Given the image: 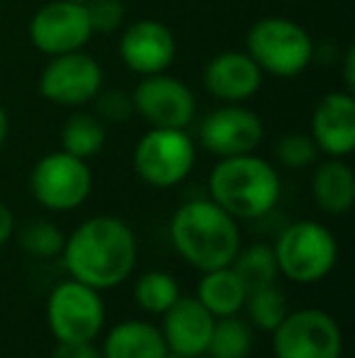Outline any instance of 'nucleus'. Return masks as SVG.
Wrapping results in <instances>:
<instances>
[{"instance_id":"f257e3e1","label":"nucleus","mask_w":355,"mask_h":358,"mask_svg":"<svg viewBox=\"0 0 355 358\" xmlns=\"http://www.w3.org/2000/svg\"><path fill=\"white\" fill-rule=\"evenodd\" d=\"M61 254L73 280L107 290L132 273L137 264V236L119 217L98 215L76 227Z\"/></svg>"},{"instance_id":"f03ea898","label":"nucleus","mask_w":355,"mask_h":358,"mask_svg":"<svg viewBox=\"0 0 355 358\" xmlns=\"http://www.w3.org/2000/svg\"><path fill=\"white\" fill-rule=\"evenodd\" d=\"M171 241L190 266L204 273L234 264L241 249V231L236 220L214 200H190L173 215Z\"/></svg>"},{"instance_id":"7ed1b4c3","label":"nucleus","mask_w":355,"mask_h":358,"mask_svg":"<svg viewBox=\"0 0 355 358\" xmlns=\"http://www.w3.org/2000/svg\"><path fill=\"white\" fill-rule=\"evenodd\" d=\"M209 200L234 220H258L280 200V176L270 161L253 154L227 156L214 164L207 180Z\"/></svg>"},{"instance_id":"20e7f679","label":"nucleus","mask_w":355,"mask_h":358,"mask_svg":"<svg viewBox=\"0 0 355 358\" xmlns=\"http://www.w3.org/2000/svg\"><path fill=\"white\" fill-rule=\"evenodd\" d=\"M314 39L297 20L270 15L251 24L246 34V54L263 73L275 78L302 76L314 62Z\"/></svg>"},{"instance_id":"39448f33","label":"nucleus","mask_w":355,"mask_h":358,"mask_svg":"<svg viewBox=\"0 0 355 358\" xmlns=\"http://www.w3.org/2000/svg\"><path fill=\"white\" fill-rule=\"evenodd\" d=\"M273 249L280 273L294 283H317L326 278L338 259L336 236L314 220L285 227Z\"/></svg>"},{"instance_id":"423d86ee","label":"nucleus","mask_w":355,"mask_h":358,"mask_svg":"<svg viewBox=\"0 0 355 358\" xmlns=\"http://www.w3.org/2000/svg\"><path fill=\"white\" fill-rule=\"evenodd\" d=\"M195 142L185 129L151 127L134 146V173L153 188H173L183 183L195 166Z\"/></svg>"},{"instance_id":"0eeeda50","label":"nucleus","mask_w":355,"mask_h":358,"mask_svg":"<svg viewBox=\"0 0 355 358\" xmlns=\"http://www.w3.org/2000/svg\"><path fill=\"white\" fill-rule=\"evenodd\" d=\"M29 188L42 208L52 213H68L88 200L93 190V173L83 159L59 149L34 164Z\"/></svg>"},{"instance_id":"6e6552de","label":"nucleus","mask_w":355,"mask_h":358,"mask_svg":"<svg viewBox=\"0 0 355 358\" xmlns=\"http://www.w3.org/2000/svg\"><path fill=\"white\" fill-rule=\"evenodd\" d=\"M275 358H341L343 334L331 315L322 310L287 312L273 329Z\"/></svg>"},{"instance_id":"1a4fd4ad","label":"nucleus","mask_w":355,"mask_h":358,"mask_svg":"<svg viewBox=\"0 0 355 358\" xmlns=\"http://www.w3.org/2000/svg\"><path fill=\"white\" fill-rule=\"evenodd\" d=\"M39 95L61 108H83L105 88V73L98 59L81 52L49 57L37 80Z\"/></svg>"},{"instance_id":"9d476101","label":"nucleus","mask_w":355,"mask_h":358,"mask_svg":"<svg viewBox=\"0 0 355 358\" xmlns=\"http://www.w3.org/2000/svg\"><path fill=\"white\" fill-rule=\"evenodd\" d=\"M132 103L134 115H139L149 127L188 129L197 113L192 88L168 71L142 76L132 90Z\"/></svg>"},{"instance_id":"9b49d317","label":"nucleus","mask_w":355,"mask_h":358,"mask_svg":"<svg viewBox=\"0 0 355 358\" xmlns=\"http://www.w3.org/2000/svg\"><path fill=\"white\" fill-rule=\"evenodd\" d=\"M47 317L59 341H93L103 331L105 305L95 287L71 278L52 290Z\"/></svg>"},{"instance_id":"f8f14e48","label":"nucleus","mask_w":355,"mask_h":358,"mask_svg":"<svg viewBox=\"0 0 355 358\" xmlns=\"http://www.w3.org/2000/svg\"><path fill=\"white\" fill-rule=\"evenodd\" d=\"M29 42L44 57H59L86 49L93 37L88 10L81 3L49 0L29 20Z\"/></svg>"},{"instance_id":"ddd939ff","label":"nucleus","mask_w":355,"mask_h":358,"mask_svg":"<svg viewBox=\"0 0 355 358\" xmlns=\"http://www.w3.org/2000/svg\"><path fill=\"white\" fill-rule=\"evenodd\" d=\"M266 137V127L258 113L243 103H219L199 122L197 139L199 146L209 154L227 159V156L253 154Z\"/></svg>"},{"instance_id":"4468645a","label":"nucleus","mask_w":355,"mask_h":358,"mask_svg":"<svg viewBox=\"0 0 355 358\" xmlns=\"http://www.w3.org/2000/svg\"><path fill=\"white\" fill-rule=\"evenodd\" d=\"M178 57L173 29L161 20H134L124 24L119 37V59L137 76L166 73Z\"/></svg>"},{"instance_id":"2eb2a0df","label":"nucleus","mask_w":355,"mask_h":358,"mask_svg":"<svg viewBox=\"0 0 355 358\" xmlns=\"http://www.w3.org/2000/svg\"><path fill=\"white\" fill-rule=\"evenodd\" d=\"M309 137L319 154L346 159L355 149V95L351 90H331L314 105Z\"/></svg>"},{"instance_id":"dca6fc26","label":"nucleus","mask_w":355,"mask_h":358,"mask_svg":"<svg viewBox=\"0 0 355 358\" xmlns=\"http://www.w3.org/2000/svg\"><path fill=\"white\" fill-rule=\"evenodd\" d=\"M266 73L246 52L214 54L202 71V85L219 103H246L263 88Z\"/></svg>"},{"instance_id":"f3484780","label":"nucleus","mask_w":355,"mask_h":358,"mask_svg":"<svg viewBox=\"0 0 355 358\" xmlns=\"http://www.w3.org/2000/svg\"><path fill=\"white\" fill-rule=\"evenodd\" d=\"M217 317L197 297H178L163 312V339L173 356L197 358L207 354Z\"/></svg>"},{"instance_id":"a211bd4d","label":"nucleus","mask_w":355,"mask_h":358,"mask_svg":"<svg viewBox=\"0 0 355 358\" xmlns=\"http://www.w3.org/2000/svg\"><path fill=\"white\" fill-rule=\"evenodd\" d=\"M161 329L142 320H127L112 327L105 339L103 358H168Z\"/></svg>"},{"instance_id":"6ab92c4d","label":"nucleus","mask_w":355,"mask_h":358,"mask_svg":"<svg viewBox=\"0 0 355 358\" xmlns=\"http://www.w3.org/2000/svg\"><path fill=\"white\" fill-rule=\"evenodd\" d=\"M314 203L326 215H346L355 203V173L343 159H331L317 166L312 176Z\"/></svg>"},{"instance_id":"aec40b11","label":"nucleus","mask_w":355,"mask_h":358,"mask_svg":"<svg viewBox=\"0 0 355 358\" xmlns=\"http://www.w3.org/2000/svg\"><path fill=\"white\" fill-rule=\"evenodd\" d=\"M246 285L236 275L232 266L227 268L204 271L202 280L197 285V300L212 312L214 317H229L239 315V310L246 302Z\"/></svg>"},{"instance_id":"412c9836","label":"nucleus","mask_w":355,"mask_h":358,"mask_svg":"<svg viewBox=\"0 0 355 358\" xmlns=\"http://www.w3.org/2000/svg\"><path fill=\"white\" fill-rule=\"evenodd\" d=\"M107 139L105 122L95 113H73L61 127V151L88 161L100 154Z\"/></svg>"},{"instance_id":"4be33fe9","label":"nucleus","mask_w":355,"mask_h":358,"mask_svg":"<svg viewBox=\"0 0 355 358\" xmlns=\"http://www.w3.org/2000/svg\"><path fill=\"white\" fill-rule=\"evenodd\" d=\"M232 268L246 285V290H258V287L273 285L278 280V259H275V249L268 244H251L246 249H239L236 259H234Z\"/></svg>"},{"instance_id":"5701e85b","label":"nucleus","mask_w":355,"mask_h":358,"mask_svg":"<svg viewBox=\"0 0 355 358\" xmlns=\"http://www.w3.org/2000/svg\"><path fill=\"white\" fill-rule=\"evenodd\" d=\"M253 349V329L246 320L236 315L214 320L212 339H209L207 354L212 358H246Z\"/></svg>"},{"instance_id":"b1692460","label":"nucleus","mask_w":355,"mask_h":358,"mask_svg":"<svg viewBox=\"0 0 355 358\" xmlns=\"http://www.w3.org/2000/svg\"><path fill=\"white\" fill-rule=\"evenodd\" d=\"M243 307L248 310V320H251V324L258 327V329H263V331H273L289 312L287 310V295H285V292L280 290L275 283L248 292Z\"/></svg>"},{"instance_id":"393cba45","label":"nucleus","mask_w":355,"mask_h":358,"mask_svg":"<svg viewBox=\"0 0 355 358\" xmlns=\"http://www.w3.org/2000/svg\"><path fill=\"white\" fill-rule=\"evenodd\" d=\"M180 297L178 280L171 273L163 271H151L144 273L134 285V300L142 310L153 312V315H163L168 307Z\"/></svg>"},{"instance_id":"a878e982","label":"nucleus","mask_w":355,"mask_h":358,"mask_svg":"<svg viewBox=\"0 0 355 358\" xmlns=\"http://www.w3.org/2000/svg\"><path fill=\"white\" fill-rule=\"evenodd\" d=\"M17 241L27 254L37 256V259H52V256H59L63 251L66 236L54 222L32 220L20 229Z\"/></svg>"},{"instance_id":"bb28decb","label":"nucleus","mask_w":355,"mask_h":358,"mask_svg":"<svg viewBox=\"0 0 355 358\" xmlns=\"http://www.w3.org/2000/svg\"><path fill=\"white\" fill-rule=\"evenodd\" d=\"M275 159L278 164H282L285 169H309L317 164L319 149L314 144V139L304 132H287L275 142Z\"/></svg>"},{"instance_id":"cd10ccee","label":"nucleus","mask_w":355,"mask_h":358,"mask_svg":"<svg viewBox=\"0 0 355 358\" xmlns=\"http://www.w3.org/2000/svg\"><path fill=\"white\" fill-rule=\"evenodd\" d=\"M95 115L103 120L105 124H122L134 117V103L132 93H122V90L103 88L93 100Z\"/></svg>"},{"instance_id":"c85d7f7f","label":"nucleus","mask_w":355,"mask_h":358,"mask_svg":"<svg viewBox=\"0 0 355 358\" xmlns=\"http://www.w3.org/2000/svg\"><path fill=\"white\" fill-rule=\"evenodd\" d=\"M88 20L93 34H112L122 29L127 10H124L122 0H88L86 3Z\"/></svg>"},{"instance_id":"c756f323","label":"nucleus","mask_w":355,"mask_h":358,"mask_svg":"<svg viewBox=\"0 0 355 358\" xmlns=\"http://www.w3.org/2000/svg\"><path fill=\"white\" fill-rule=\"evenodd\" d=\"M52 358H103L93 341H59Z\"/></svg>"},{"instance_id":"7c9ffc66","label":"nucleus","mask_w":355,"mask_h":358,"mask_svg":"<svg viewBox=\"0 0 355 358\" xmlns=\"http://www.w3.org/2000/svg\"><path fill=\"white\" fill-rule=\"evenodd\" d=\"M341 64H343V83H346V90L353 93V88H355V49L353 47L346 49Z\"/></svg>"},{"instance_id":"2f4dec72","label":"nucleus","mask_w":355,"mask_h":358,"mask_svg":"<svg viewBox=\"0 0 355 358\" xmlns=\"http://www.w3.org/2000/svg\"><path fill=\"white\" fill-rule=\"evenodd\" d=\"M13 231H15V217L10 213L8 205L0 203V246L13 236Z\"/></svg>"},{"instance_id":"473e14b6","label":"nucleus","mask_w":355,"mask_h":358,"mask_svg":"<svg viewBox=\"0 0 355 358\" xmlns=\"http://www.w3.org/2000/svg\"><path fill=\"white\" fill-rule=\"evenodd\" d=\"M8 134H10V115H8V110L0 105V149L8 142Z\"/></svg>"},{"instance_id":"72a5a7b5","label":"nucleus","mask_w":355,"mask_h":358,"mask_svg":"<svg viewBox=\"0 0 355 358\" xmlns=\"http://www.w3.org/2000/svg\"><path fill=\"white\" fill-rule=\"evenodd\" d=\"M68 3H81V5H86L88 0H68Z\"/></svg>"}]
</instances>
